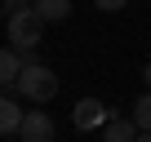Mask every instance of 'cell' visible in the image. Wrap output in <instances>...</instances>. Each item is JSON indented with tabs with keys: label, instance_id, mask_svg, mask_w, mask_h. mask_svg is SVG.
Segmentation results:
<instances>
[{
	"label": "cell",
	"instance_id": "obj_1",
	"mask_svg": "<svg viewBox=\"0 0 151 142\" xmlns=\"http://www.w3.org/2000/svg\"><path fill=\"white\" fill-rule=\"evenodd\" d=\"M5 27H9V44H14V49H22V53H27V49H36V44L45 40V18H40L31 5H27V9H18V14H9V22H5Z\"/></svg>",
	"mask_w": 151,
	"mask_h": 142
},
{
	"label": "cell",
	"instance_id": "obj_2",
	"mask_svg": "<svg viewBox=\"0 0 151 142\" xmlns=\"http://www.w3.org/2000/svg\"><path fill=\"white\" fill-rule=\"evenodd\" d=\"M18 89H22V98H31V102H49V98L58 93V71L45 67V62H27L22 76H18Z\"/></svg>",
	"mask_w": 151,
	"mask_h": 142
},
{
	"label": "cell",
	"instance_id": "obj_3",
	"mask_svg": "<svg viewBox=\"0 0 151 142\" xmlns=\"http://www.w3.org/2000/svg\"><path fill=\"white\" fill-rule=\"evenodd\" d=\"M71 124L76 129H98V124H107V107L98 102V98H80V102H76V111H71Z\"/></svg>",
	"mask_w": 151,
	"mask_h": 142
},
{
	"label": "cell",
	"instance_id": "obj_4",
	"mask_svg": "<svg viewBox=\"0 0 151 142\" xmlns=\"http://www.w3.org/2000/svg\"><path fill=\"white\" fill-rule=\"evenodd\" d=\"M18 133H22V142H53V120L45 111H27Z\"/></svg>",
	"mask_w": 151,
	"mask_h": 142
},
{
	"label": "cell",
	"instance_id": "obj_5",
	"mask_svg": "<svg viewBox=\"0 0 151 142\" xmlns=\"http://www.w3.org/2000/svg\"><path fill=\"white\" fill-rule=\"evenodd\" d=\"M142 129L133 124V115H107V124H102V142H133Z\"/></svg>",
	"mask_w": 151,
	"mask_h": 142
},
{
	"label": "cell",
	"instance_id": "obj_6",
	"mask_svg": "<svg viewBox=\"0 0 151 142\" xmlns=\"http://www.w3.org/2000/svg\"><path fill=\"white\" fill-rule=\"evenodd\" d=\"M22 58H18V49L9 44V49H0V85H18V76H22Z\"/></svg>",
	"mask_w": 151,
	"mask_h": 142
},
{
	"label": "cell",
	"instance_id": "obj_7",
	"mask_svg": "<svg viewBox=\"0 0 151 142\" xmlns=\"http://www.w3.org/2000/svg\"><path fill=\"white\" fill-rule=\"evenodd\" d=\"M22 115L27 111H18V102L9 93H0V133H18L22 129Z\"/></svg>",
	"mask_w": 151,
	"mask_h": 142
},
{
	"label": "cell",
	"instance_id": "obj_8",
	"mask_svg": "<svg viewBox=\"0 0 151 142\" xmlns=\"http://www.w3.org/2000/svg\"><path fill=\"white\" fill-rule=\"evenodd\" d=\"M31 9L45 22H62V18H71V0H31Z\"/></svg>",
	"mask_w": 151,
	"mask_h": 142
},
{
	"label": "cell",
	"instance_id": "obj_9",
	"mask_svg": "<svg viewBox=\"0 0 151 142\" xmlns=\"http://www.w3.org/2000/svg\"><path fill=\"white\" fill-rule=\"evenodd\" d=\"M129 115H133V124H138L142 133H151V89H147V93L133 102V111H129Z\"/></svg>",
	"mask_w": 151,
	"mask_h": 142
},
{
	"label": "cell",
	"instance_id": "obj_10",
	"mask_svg": "<svg viewBox=\"0 0 151 142\" xmlns=\"http://www.w3.org/2000/svg\"><path fill=\"white\" fill-rule=\"evenodd\" d=\"M27 5H31V0H0V9H5V18H9V14H18V9H27Z\"/></svg>",
	"mask_w": 151,
	"mask_h": 142
},
{
	"label": "cell",
	"instance_id": "obj_11",
	"mask_svg": "<svg viewBox=\"0 0 151 142\" xmlns=\"http://www.w3.org/2000/svg\"><path fill=\"white\" fill-rule=\"evenodd\" d=\"M93 5H98V9H107V14H116V9H124V5H129V0H93Z\"/></svg>",
	"mask_w": 151,
	"mask_h": 142
},
{
	"label": "cell",
	"instance_id": "obj_12",
	"mask_svg": "<svg viewBox=\"0 0 151 142\" xmlns=\"http://www.w3.org/2000/svg\"><path fill=\"white\" fill-rule=\"evenodd\" d=\"M142 80H147V89H151V62H147V67H142Z\"/></svg>",
	"mask_w": 151,
	"mask_h": 142
},
{
	"label": "cell",
	"instance_id": "obj_13",
	"mask_svg": "<svg viewBox=\"0 0 151 142\" xmlns=\"http://www.w3.org/2000/svg\"><path fill=\"white\" fill-rule=\"evenodd\" d=\"M133 142H151V133H138V138H133Z\"/></svg>",
	"mask_w": 151,
	"mask_h": 142
}]
</instances>
